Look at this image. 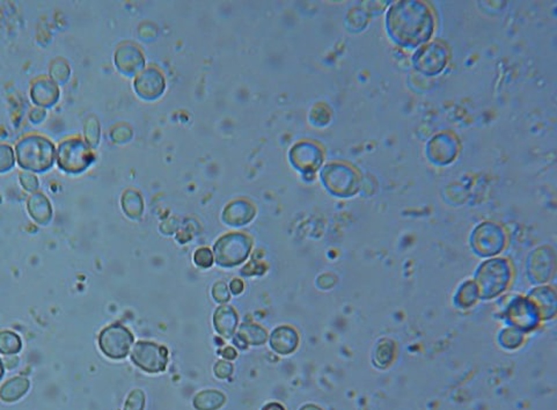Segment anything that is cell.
I'll list each match as a JSON object with an SVG mask.
<instances>
[{
  "instance_id": "6da1fadb",
  "label": "cell",
  "mask_w": 557,
  "mask_h": 410,
  "mask_svg": "<svg viewBox=\"0 0 557 410\" xmlns=\"http://www.w3.org/2000/svg\"><path fill=\"white\" fill-rule=\"evenodd\" d=\"M387 28L394 41L406 47H417L430 40L434 16L423 1H397L387 13Z\"/></svg>"
},
{
  "instance_id": "7a4b0ae2",
  "label": "cell",
  "mask_w": 557,
  "mask_h": 410,
  "mask_svg": "<svg viewBox=\"0 0 557 410\" xmlns=\"http://www.w3.org/2000/svg\"><path fill=\"white\" fill-rule=\"evenodd\" d=\"M15 152L20 167L27 172H45L53 167L56 159L53 143L38 134H29L21 139Z\"/></svg>"
},
{
  "instance_id": "3957f363",
  "label": "cell",
  "mask_w": 557,
  "mask_h": 410,
  "mask_svg": "<svg viewBox=\"0 0 557 410\" xmlns=\"http://www.w3.org/2000/svg\"><path fill=\"white\" fill-rule=\"evenodd\" d=\"M56 159L58 167L64 172L78 174L90 167L94 160V154L86 142L71 138L60 143L57 149Z\"/></svg>"
},
{
  "instance_id": "277c9868",
  "label": "cell",
  "mask_w": 557,
  "mask_h": 410,
  "mask_svg": "<svg viewBox=\"0 0 557 410\" xmlns=\"http://www.w3.org/2000/svg\"><path fill=\"white\" fill-rule=\"evenodd\" d=\"M253 241L243 233L224 235L214 245V258L218 265L226 268L241 265L251 253Z\"/></svg>"
},
{
  "instance_id": "5b68a950",
  "label": "cell",
  "mask_w": 557,
  "mask_h": 410,
  "mask_svg": "<svg viewBox=\"0 0 557 410\" xmlns=\"http://www.w3.org/2000/svg\"><path fill=\"white\" fill-rule=\"evenodd\" d=\"M131 359L136 366L145 372H164L169 364V350L161 344L139 341L131 351Z\"/></svg>"
},
{
  "instance_id": "8992f818",
  "label": "cell",
  "mask_w": 557,
  "mask_h": 410,
  "mask_svg": "<svg viewBox=\"0 0 557 410\" xmlns=\"http://www.w3.org/2000/svg\"><path fill=\"white\" fill-rule=\"evenodd\" d=\"M134 339V334L123 324H110L100 333L99 347L107 357L122 359L129 354Z\"/></svg>"
},
{
  "instance_id": "52a82bcc",
  "label": "cell",
  "mask_w": 557,
  "mask_h": 410,
  "mask_svg": "<svg viewBox=\"0 0 557 410\" xmlns=\"http://www.w3.org/2000/svg\"><path fill=\"white\" fill-rule=\"evenodd\" d=\"M449 60V53L445 45L441 42H432L424 45L416 53L414 62L416 69L425 75H438L443 71Z\"/></svg>"
},
{
  "instance_id": "ba28073f",
  "label": "cell",
  "mask_w": 557,
  "mask_h": 410,
  "mask_svg": "<svg viewBox=\"0 0 557 410\" xmlns=\"http://www.w3.org/2000/svg\"><path fill=\"white\" fill-rule=\"evenodd\" d=\"M325 184L335 194L348 195L355 193L357 176L352 168L342 164H332L323 172Z\"/></svg>"
},
{
  "instance_id": "9c48e42d",
  "label": "cell",
  "mask_w": 557,
  "mask_h": 410,
  "mask_svg": "<svg viewBox=\"0 0 557 410\" xmlns=\"http://www.w3.org/2000/svg\"><path fill=\"white\" fill-rule=\"evenodd\" d=\"M32 100L38 107H51L60 99V90L57 84L48 78H40L35 80L30 90Z\"/></svg>"
},
{
  "instance_id": "30bf717a",
  "label": "cell",
  "mask_w": 557,
  "mask_h": 410,
  "mask_svg": "<svg viewBox=\"0 0 557 410\" xmlns=\"http://www.w3.org/2000/svg\"><path fill=\"white\" fill-rule=\"evenodd\" d=\"M165 87L164 78L156 69H150L143 72L136 79L135 88L140 97L145 99H154L159 97Z\"/></svg>"
},
{
  "instance_id": "8fae6325",
  "label": "cell",
  "mask_w": 557,
  "mask_h": 410,
  "mask_svg": "<svg viewBox=\"0 0 557 410\" xmlns=\"http://www.w3.org/2000/svg\"><path fill=\"white\" fill-rule=\"evenodd\" d=\"M299 343V336L296 329L290 326H282L275 329L270 335V347L280 354H290L296 350Z\"/></svg>"
},
{
  "instance_id": "7c38bea8",
  "label": "cell",
  "mask_w": 557,
  "mask_h": 410,
  "mask_svg": "<svg viewBox=\"0 0 557 410\" xmlns=\"http://www.w3.org/2000/svg\"><path fill=\"white\" fill-rule=\"evenodd\" d=\"M268 339V333L261 326L255 324H243L240 326L236 335L233 337V343L240 349H247L249 346H261Z\"/></svg>"
},
{
  "instance_id": "4fadbf2b",
  "label": "cell",
  "mask_w": 557,
  "mask_h": 410,
  "mask_svg": "<svg viewBox=\"0 0 557 410\" xmlns=\"http://www.w3.org/2000/svg\"><path fill=\"white\" fill-rule=\"evenodd\" d=\"M239 317L232 306H219L214 314V328L225 339L234 336Z\"/></svg>"
},
{
  "instance_id": "5bb4252c",
  "label": "cell",
  "mask_w": 557,
  "mask_h": 410,
  "mask_svg": "<svg viewBox=\"0 0 557 410\" xmlns=\"http://www.w3.org/2000/svg\"><path fill=\"white\" fill-rule=\"evenodd\" d=\"M116 65L122 73L125 75H134L139 69H142L144 65L142 53H139L137 48H134L131 45H123L121 47L116 53Z\"/></svg>"
},
{
  "instance_id": "9a60e30c",
  "label": "cell",
  "mask_w": 557,
  "mask_h": 410,
  "mask_svg": "<svg viewBox=\"0 0 557 410\" xmlns=\"http://www.w3.org/2000/svg\"><path fill=\"white\" fill-rule=\"evenodd\" d=\"M27 209L30 217L40 225H47L53 218V208L48 197L41 193H35L27 202Z\"/></svg>"
},
{
  "instance_id": "2e32d148",
  "label": "cell",
  "mask_w": 557,
  "mask_h": 410,
  "mask_svg": "<svg viewBox=\"0 0 557 410\" xmlns=\"http://www.w3.org/2000/svg\"><path fill=\"white\" fill-rule=\"evenodd\" d=\"M254 208L246 201L233 202L224 211V220L232 226H241L249 223L254 217Z\"/></svg>"
},
{
  "instance_id": "e0dca14e",
  "label": "cell",
  "mask_w": 557,
  "mask_h": 410,
  "mask_svg": "<svg viewBox=\"0 0 557 410\" xmlns=\"http://www.w3.org/2000/svg\"><path fill=\"white\" fill-rule=\"evenodd\" d=\"M29 387V381L26 378H12L0 388V399L5 402H14L21 399Z\"/></svg>"
},
{
  "instance_id": "ac0fdd59",
  "label": "cell",
  "mask_w": 557,
  "mask_h": 410,
  "mask_svg": "<svg viewBox=\"0 0 557 410\" xmlns=\"http://www.w3.org/2000/svg\"><path fill=\"white\" fill-rule=\"evenodd\" d=\"M226 401L224 394L219 391H203L195 396L194 407L197 410H217Z\"/></svg>"
},
{
  "instance_id": "d6986e66",
  "label": "cell",
  "mask_w": 557,
  "mask_h": 410,
  "mask_svg": "<svg viewBox=\"0 0 557 410\" xmlns=\"http://www.w3.org/2000/svg\"><path fill=\"white\" fill-rule=\"evenodd\" d=\"M21 348H23L21 339L15 333L8 330L0 333V354L12 356L20 352Z\"/></svg>"
},
{
  "instance_id": "ffe728a7",
  "label": "cell",
  "mask_w": 557,
  "mask_h": 410,
  "mask_svg": "<svg viewBox=\"0 0 557 410\" xmlns=\"http://www.w3.org/2000/svg\"><path fill=\"white\" fill-rule=\"evenodd\" d=\"M124 211L130 218H138L143 213L142 198L136 191H127L122 198Z\"/></svg>"
},
{
  "instance_id": "44dd1931",
  "label": "cell",
  "mask_w": 557,
  "mask_h": 410,
  "mask_svg": "<svg viewBox=\"0 0 557 410\" xmlns=\"http://www.w3.org/2000/svg\"><path fill=\"white\" fill-rule=\"evenodd\" d=\"M50 75L53 78V82L64 84L69 79L70 75V67L68 63L64 60H53L50 67Z\"/></svg>"
},
{
  "instance_id": "7402d4cb",
  "label": "cell",
  "mask_w": 557,
  "mask_h": 410,
  "mask_svg": "<svg viewBox=\"0 0 557 410\" xmlns=\"http://www.w3.org/2000/svg\"><path fill=\"white\" fill-rule=\"evenodd\" d=\"M14 152L11 146L0 144V173L8 172L14 167Z\"/></svg>"
},
{
  "instance_id": "603a6c76",
  "label": "cell",
  "mask_w": 557,
  "mask_h": 410,
  "mask_svg": "<svg viewBox=\"0 0 557 410\" xmlns=\"http://www.w3.org/2000/svg\"><path fill=\"white\" fill-rule=\"evenodd\" d=\"M145 407V396L140 389L131 391L127 396L124 410H144Z\"/></svg>"
},
{
  "instance_id": "cb8c5ba5",
  "label": "cell",
  "mask_w": 557,
  "mask_h": 410,
  "mask_svg": "<svg viewBox=\"0 0 557 410\" xmlns=\"http://www.w3.org/2000/svg\"><path fill=\"white\" fill-rule=\"evenodd\" d=\"M99 132H100V129H99L97 121L95 119V117L92 116V117L87 119L86 124H85V137H86L87 143H88L90 145H97L99 136H100Z\"/></svg>"
},
{
  "instance_id": "d4e9b609",
  "label": "cell",
  "mask_w": 557,
  "mask_h": 410,
  "mask_svg": "<svg viewBox=\"0 0 557 410\" xmlns=\"http://www.w3.org/2000/svg\"><path fill=\"white\" fill-rule=\"evenodd\" d=\"M194 261L201 268H210L214 265V254L209 248H199L195 253Z\"/></svg>"
},
{
  "instance_id": "484cf974",
  "label": "cell",
  "mask_w": 557,
  "mask_h": 410,
  "mask_svg": "<svg viewBox=\"0 0 557 410\" xmlns=\"http://www.w3.org/2000/svg\"><path fill=\"white\" fill-rule=\"evenodd\" d=\"M20 182L25 188V191H30V193L38 191V184H40L36 176H34L33 173L27 172V171L20 174Z\"/></svg>"
},
{
  "instance_id": "4316f807",
  "label": "cell",
  "mask_w": 557,
  "mask_h": 410,
  "mask_svg": "<svg viewBox=\"0 0 557 410\" xmlns=\"http://www.w3.org/2000/svg\"><path fill=\"white\" fill-rule=\"evenodd\" d=\"M212 296H214V300L221 304L227 302L231 298L230 291H228L227 285L224 282H217L212 287Z\"/></svg>"
},
{
  "instance_id": "83f0119b",
  "label": "cell",
  "mask_w": 557,
  "mask_h": 410,
  "mask_svg": "<svg viewBox=\"0 0 557 410\" xmlns=\"http://www.w3.org/2000/svg\"><path fill=\"white\" fill-rule=\"evenodd\" d=\"M214 374H216L219 379H226V378L232 376L233 365L230 362L218 361L217 364L214 365Z\"/></svg>"
},
{
  "instance_id": "f1b7e54d",
  "label": "cell",
  "mask_w": 557,
  "mask_h": 410,
  "mask_svg": "<svg viewBox=\"0 0 557 410\" xmlns=\"http://www.w3.org/2000/svg\"><path fill=\"white\" fill-rule=\"evenodd\" d=\"M230 287H231V292L233 295H240L243 291V280H233Z\"/></svg>"
},
{
  "instance_id": "f546056e",
  "label": "cell",
  "mask_w": 557,
  "mask_h": 410,
  "mask_svg": "<svg viewBox=\"0 0 557 410\" xmlns=\"http://www.w3.org/2000/svg\"><path fill=\"white\" fill-rule=\"evenodd\" d=\"M221 356L225 358V359H228V361H233V359H236V349L233 347H227L225 348L223 352H221Z\"/></svg>"
},
{
  "instance_id": "4dcf8cb0",
  "label": "cell",
  "mask_w": 557,
  "mask_h": 410,
  "mask_svg": "<svg viewBox=\"0 0 557 410\" xmlns=\"http://www.w3.org/2000/svg\"><path fill=\"white\" fill-rule=\"evenodd\" d=\"M262 410H285L284 407L277 402H270L262 408Z\"/></svg>"
},
{
  "instance_id": "1f68e13d",
  "label": "cell",
  "mask_w": 557,
  "mask_h": 410,
  "mask_svg": "<svg viewBox=\"0 0 557 410\" xmlns=\"http://www.w3.org/2000/svg\"><path fill=\"white\" fill-rule=\"evenodd\" d=\"M4 377V363L0 359V379Z\"/></svg>"
},
{
  "instance_id": "d6a6232c",
  "label": "cell",
  "mask_w": 557,
  "mask_h": 410,
  "mask_svg": "<svg viewBox=\"0 0 557 410\" xmlns=\"http://www.w3.org/2000/svg\"><path fill=\"white\" fill-rule=\"evenodd\" d=\"M301 410H321V409H320V408H318V407L310 406H310L303 407V408H301Z\"/></svg>"
}]
</instances>
